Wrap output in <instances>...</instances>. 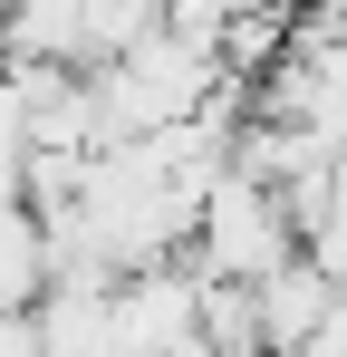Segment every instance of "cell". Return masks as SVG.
Here are the masks:
<instances>
[{
  "label": "cell",
  "instance_id": "6da1fadb",
  "mask_svg": "<svg viewBox=\"0 0 347 357\" xmlns=\"http://www.w3.org/2000/svg\"><path fill=\"white\" fill-rule=\"evenodd\" d=\"M251 290H261V348H270V357H299L318 328H328V309H338V280H328L309 251H289L280 271L251 280Z\"/></svg>",
  "mask_w": 347,
  "mask_h": 357
},
{
  "label": "cell",
  "instance_id": "7a4b0ae2",
  "mask_svg": "<svg viewBox=\"0 0 347 357\" xmlns=\"http://www.w3.org/2000/svg\"><path fill=\"white\" fill-rule=\"evenodd\" d=\"M193 338L213 357H270L261 348V290L251 280H193Z\"/></svg>",
  "mask_w": 347,
  "mask_h": 357
},
{
  "label": "cell",
  "instance_id": "3957f363",
  "mask_svg": "<svg viewBox=\"0 0 347 357\" xmlns=\"http://www.w3.org/2000/svg\"><path fill=\"white\" fill-rule=\"evenodd\" d=\"M39 299H49V222L20 203V213H0V319L39 309Z\"/></svg>",
  "mask_w": 347,
  "mask_h": 357
},
{
  "label": "cell",
  "instance_id": "277c9868",
  "mask_svg": "<svg viewBox=\"0 0 347 357\" xmlns=\"http://www.w3.org/2000/svg\"><path fill=\"white\" fill-rule=\"evenodd\" d=\"M241 20V0H164V39H183V49H222V29Z\"/></svg>",
  "mask_w": 347,
  "mask_h": 357
}]
</instances>
